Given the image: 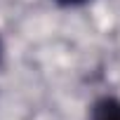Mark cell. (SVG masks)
Instances as JSON below:
<instances>
[{"instance_id": "cell-1", "label": "cell", "mask_w": 120, "mask_h": 120, "mask_svg": "<svg viewBox=\"0 0 120 120\" xmlns=\"http://www.w3.org/2000/svg\"><path fill=\"white\" fill-rule=\"evenodd\" d=\"M92 120H120V101L115 99H104L94 106Z\"/></svg>"}, {"instance_id": "cell-2", "label": "cell", "mask_w": 120, "mask_h": 120, "mask_svg": "<svg viewBox=\"0 0 120 120\" xmlns=\"http://www.w3.org/2000/svg\"><path fill=\"white\" fill-rule=\"evenodd\" d=\"M61 5H80V3H87V0H56Z\"/></svg>"}]
</instances>
